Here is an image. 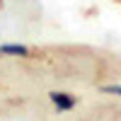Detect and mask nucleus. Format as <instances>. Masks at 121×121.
Returning <instances> with one entry per match:
<instances>
[{
    "mask_svg": "<svg viewBox=\"0 0 121 121\" xmlns=\"http://www.w3.org/2000/svg\"><path fill=\"white\" fill-rule=\"evenodd\" d=\"M102 92H107V95H119V97H121V85H104Z\"/></svg>",
    "mask_w": 121,
    "mask_h": 121,
    "instance_id": "obj_3",
    "label": "nucleus"
},
{
    "mask_svg": "<svg viewBox=\"0 0 121 121\" xmlns=\"http://www.w3.org/2000/svg\"><path fill=\"white\" fill-rule=\"evenodd\" d=\"M48 99L53 102V107H56V112H58V114L73 112V109L78 107V99H75L73 95H68V92H58V90L48 92Z\"/></svg>",
    "mask_w": 121,
    "mask_h": 121,
    "instance_id": "obj_1",
    "label": "nucleus"
},
{
    "mask_svg": "<svg viewBox=\"0 0 121 121\" xmlns=\"http://www.w3.org/2000/svg\"><path fill=\"white\" fill-rule=\"evenodd\" d=\"M0 7H3V0H0Z\"/></svg>",
    "mask_w": 121,
    "mask_h": 121,
    "instance_id": "obj_4",
    "label": "nucleus"
},
{
    "mask_svg": "<svg viewBox=\"0 0 121 121\" xmlns=\"http://www.w3.org/2000/svg\"><path fill=\"white\" fill-rule=\"evenodd\" d=\"M29 46L24 44H0V56H29Z\"/></svg>",
    "mask_w": 121,
    "mask_h": 121,
    "instance_id": "obj_2",
    "label": "nucleus"
}]
</instances>
